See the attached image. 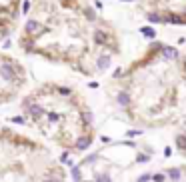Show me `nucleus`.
Masks as SVG:
<instances>
[{
  "label": "nucleus",
  "mask_w": 186,
  "mask_h": 182,
  "mask_svg": "<svg viewBox=\"0 0 186 182\" xmlns=\"http://www.w3.org/2000/svg\"><path fill=\"white\" fill-rule=\"evenodd\" d=\"M0 182H66V172L46 144L0 128Z\"/></svg>",
  "instance_id": "obj_4"
},
{
  "label": "nucleus",
  "mask_w": 186,
  "mask_h": 182,
  "mask_svg": "<svg viewBox=\"0 0 186 182\" xmlns=\"http://www.w3.org/2000/svg\"><path fill=\"white\" fill-rule=\"evenodd\" d=\"M32 2H50V0H32Z\"/></svg>",
  "instance_id": "obj_9"
},
{
  "label": "nucleus",
  "mask_w": 186,
  "mask_h": 182,
  "mask_svg": "<svg viewBox=\"0 0 186 182\" xmlns=\"http://www.w3.org/2000/svg\"><path fill=\"white\" fill-rule=\"evenodd\" d=\"M28 82V72L20 60L0 52V104L14 100Z\"/></svg>",
  "instance_id": "obj_5"
},
{
  "label": "nucleus",
  "mask_w": 186,
  "mask_h": 182,
  "mask_svg": "<svg viewBox=\"0 0 186 182\" xmlns=\"http://www.w3.org/2000/svg\"><path fill=\"white\" fill-rule=\"evenodd\" d=\"M118 104L126 118L144 128H164L186 110V52L152 42L116 76Z\"/></svg>",
  "instance_id": "obj_2"
},
{
  "label": "nucleus",
  "mask_w": 186,
  "mask_h": 182,
  "mask_svg": "<svg viewBox=\"0 0 186 182\" xmlns=\"http://www.w3.org/2000/svg\"><path fill=\"white\" fill-rule=\"evenodd\" d=\"M18 48L82 76L100 74L122 54L116 26L88 0L32 2L18 32Z\"/></svg>",
  "instance_id": "obj_1"
},
{
  "label": "nucleus",
  "mask_w": 186,
  "mask_h": 182,
  "mask_svg": "<svg viewBox=\"0 0 186 182\" xmlns=\"http://www.w3.org/2000/svg\"><path fill=\"white\" fill-rule=\"evenodd\" d=\"M20 108L28 124L62 150L82 152L96 138L90 106L68 84L44 82L24 96Z\"/></svg>",
  "instance_id": "obj_3"
},
{
  "label": "nucleus",
  "mask_w": 186,
  "mask_h": 182,
  "mask_svg": "<svg viewBox=\"0 0 186 182\" xmlns=\"http://www.w3.org/2000/svg\"><path fill=\"white\" fill-rule=\"evenodd\" d=\"M178 124V132L176 136H174V144H176V150L182 154V156H186V110L182 112L180 120L176 122Z\"/></svg>",
  "instance_id": "obj_8"
},
{
  "label": "nucleus",
  "mask_w": 186,
  "mask_h": 182,
  "mask_svg": "<svg viewBox=\"0 0 186 182\" xmlns=\"http://www.w3.org/2000/svg\"><path fill=\"white\" fill-rule=\"evenodd\" d=\"M22 10V0H0V42L16 30Z\"/></svg>",
  "instance_id": "obj_7"
},
{
  "label": "nucleus",
  "mask_w": 186,
  "mask_h": 182,
  "mask_svg": "<svg viewBox=\"0 0 186 182\" xmlns=\"http://www.w3.org/2000/svg\"><path fill=\"white\" fill-rule=\"evenodd\" d=\"M140 10L150 22L186 26V0H140Z\"/></svg>",
  "instance_id": "obj_6"
}]
</instances>
